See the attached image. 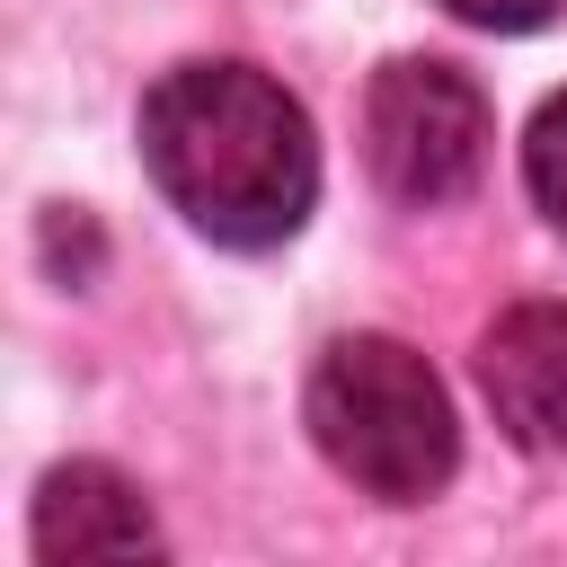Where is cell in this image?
<instances>
[{
    "instance_id": "cell-1",
    "label": "cell",
    "mask_w": 567,
    "mask_h": 567,
    "mask_svg": "<svg viewBox=\"0 0 567 567\" xmlns=\"http://www.w3.org/2000/svg\"><path fill=\"white\" fill-rule=\"evenodd\" d=\"M151 186L221 248H275L319 204V142L301 97L257 62H177L142 97Z\"/></svg>"
},
{
    "instance_id": "cell-2",
    "label": "cell",
    "mask_w": 567,
    "mask_h": 567,
    "mask_svg": "<svg viewBox=\"0 0 567 567\" xmlns=\"http://www.w3.org/2000/svg\"><path fill=\"white\" fill-rule=\"evenodd\" d=\"M301 416H310V443L328 452V470L354 478L381 505H425L461 470L452 399H443L434 363L416 346H399V337H372V328L337 337L310 363Z\"/></svg>"
},
{
    "instance_id": "cell-3",
    "label": "cell",
    "mask_w": 567,
    "mask_h": 567,
    "mask_svg": "<svg viewBox=\"0 0 567 567\" xmlns=\"http://www.w3.org/2000/svg\"><path fill=\"white\" fill-rule=\"evenodd\" d=\"M363 168L390 204H452L487 168V97L443 53H399L363 89Z\"/></svg>"
},
{
    "instance_id": "cell-4",
    "label": "cell",
    "mask_w": 567,
    "mask_h": 567,
    "mask_svg": "<svg viewBox=\"0 0 567 567\" xmlns=\"http://www.w3.org/2000/svg\"><path fill=\"white\" fill-rule=\"evenodd\" d=\"M27 540L35 567H168V532L115 461H53L35 478Z\"/></svg>"
},
{
    "instance_id": "cell-5",
    "label": "cell",
    "mask_w": 567,
    "mask_h": 567,
    "mask_svg": "<svg viewBox=\"0 0 567 567\" xmlns=\"http://www.w3.org/2000/svg\"><path fill=\"white\" fill-rule=\"evenodd\" d=\"M478 390L523 452H567V310L514 301L478 337Z\"/></svg>"
},
{
    "instance_id": "cell-6",
    "label": "cell",
    "mask_w": 567,
    "mask_h": 567,
    "mask_svg": "<svg viewBox=\"0 0 567 567\" xmlns=\"http://www.w3.org/2000/svg\"><path fill=\"white\" fill-rule=\"evenodd\" d=\"M523 186H532V204L567 230V89L532 115V133H523Z\"/></svg>"
},
{
    "instance_id": "cell-7",
    "label": "cell",
    "mask_w": 567,
    "mask_h": 567,
    "mask_svg": "<svg viewBox=\"0 0 567 567\" xmlns=\"http://www.w3.org/2000/svg\"><path fill=\"white\" fill-rule=\"evenodd\" d=\"M443 9L470 18V27H487V35H523V27L558 18V0H443Z\"/></svg>"
}]
</instances>
